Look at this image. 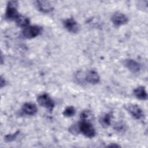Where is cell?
I'll return each instance as SVG.
<instances>
[{
    "mask_svg": "<svg viewBox=\"0 0 148 148\" xmlns=\"http://www.w3.org/2000/svg\"><path fill=\"white\" fill-rule=\"evenodd\" d=\"M77 126L79 133H82L86 137L92 138L95 135V130L90 121L81 120Z\"/></svg>",
    "mask_w": 148,
    "mask_h": 148,
    "instance_id": "obj_1",
    "label": "cell"
},
{
    "mask_svg": "<svg viewBox=\"0 0 148 148\" xmlns=\"http://www.w3.org/2000/svg\"><path fill=\"white\" fill-rule=\"evenodd\" d=\"M18 3L16 1H10L8 2L6 12L5 18L8 20H16L20 16L17 10Z\"/></svg>",
    "mask_w": 148,
    "mask_h": 148,
    "instance_id": "obj_2",
    "label": "cell"
},
{
    "mask_svg": "<svg viewBox=\"0 0 148 148\" xmlns=\"http://www.w3.org/2000/svg\"><path fill=\"white\" fill-rule=\"evenodd\" d=\"M42 30V27L39 25H28L23 29L21 34L25 39H32L39 36L41 34Z\"/></svg>",
    "mask_w": 148,
    "mask_h": 148,
    "instance_id": "obj_3",
    "label": "cell"
},
{
    "mask_svg": "<svg viewBox=\"0 0 148 148\" xmlns=\"http://www.w3.org/2000/svg\"><path fill=\"white\" fill-rule=\"evenodd\" d=\"M37 102L39 105L51 112L54 108V102L51 98L46 93L39 95L37 98Z\"/></svg>",
    "mask_w": 148,
    "mask_h": 148,
    "instance_id": "obj_4",
    "label": "cell"
},
{
    "mask_svg": "<svg viewBox=\"0 0 148 148\" xmlns=\"http://www.w3.org/2000/svg\"><path fill=\"white\" fill-rule=\"evenodd\" d=\"M127 111L135 119L139 120L144 116L142 110L140 108L135 104L128 103L124 106Z\"/></svg>",
    "mask_w": 148,
    "mask_h": 148,
    "instance_id": "obj_5",
    "label": "cell"
},
{
    "mask_svg": "<svg viewBox=\"0 0 148 148\" xmlns=\"http://www.w3.org/2000/svg\"><path fill=\"white\" fill-rule=\"evenodd\" d=\"M112 23L117 27L125 24L128 21V18L124 13L120 12H116L111 17Z\"/></svg>",
    "mask_w": 148,
    "mask_h": 148,
    "instance_id": "obj_6",
    "label": "cell"
},
{
    "mask_svg": "<svg viewBox=\"0 0 148 148\" xmlns=\"http://www.w3.org/2000/svg\"><path fill=\"white\" fill-rule=\"evenodd\" d=\"M123 64L131 72L138 73L141 69V65L139 62L131 58H127L124 60Z\"/></svg>",
    "mask_w": 148,
    "mask_h": 148,
    "instance_id": "obj_7",
    "label": "cell"
},
{
    "mask_svg": "<svg viewBox=\"0 0 148 148\" xmlns=\"http://www.w3.org/2000/svg\"><path fill=\"white\" fill-rule=\"evenodd\" d=\"M63 25L65 28L69 32L75 34L79 30V27L76 20L72 18H69L63 21Z\"/></svg>",
    "mask_w": 148,
    "mask_h": 148,
    "instance_id": "obj_8",
    "label": "cell"
},
{
    "mask_svg": "<svg viewBox=\"0 0 148 148\" xmlns=\"http://www.w3.org/2000/svg\"><path fill=\"white\" fill-rule=\"evenodd\" d=\"M35 5L38 10L44 13H48L53 11V7L51 4L46 1H36Z\"/></svg>",
    "mask_w": 148,
    "mask_h": 148,
    "instance_id": "obj_9",
    "label": "cell"
},
{
    "mask_svg": "<svg viewBox=\"0 0 148 148\" xmlns=\"http://www.w3.org/2000/svg\"><path fill=\"white\" fill-rule=\"evenodd\" d=\"M85 81L89 84H95L99 82L100 77L96 71L91 70L85 75Z\"/></svg>",
    "mask_w": 148,
    "mask_h": 148,
    "instance_id": "obj_10",
    "label": "cell"
},
{
    "mask_svg": "<svg viewBox=\"0 0 148 148\" xmlns=\"http://www.w3.org/2000/svg\"><path fill=\"white\" fill-rule=\"evenodd\" d=\"M22 110L25 114L32 116L36 113L38 109L35 104L30 102H27L23 105Z\"/></svg>",
    "mask_w": 148,
    "mask_h": 148,
    "instance_id": "obj_11",
    "label": "cell"
},
{
    "mask_svg": "<svg viewBox=\"0 0 148 148\" xmlns=\"http://www.w3.org/2000/svg\"><path fill=\"white\" fill-rule=\"evenodd\" d=\"M134 94L138 99L145 101L147 99V94L143 86H139L134 89Z\"/></svg>",
    "mask_w": 148,
    "mask_h": 148,
    "instance_id": "obj_12",
    "label": "cell"
},
{
    "mask_svg": "<svg viewBox=\"0 0 148 148\" xmlns=\"http://www.w3.org/2000/svg\"><path fill=\"white\" fill-rule=\"evenodd\" d=\"M112 117L113 114L111 112L105 113L100 116L99 122L103 127L107 128L110 125Z\"/></svg>",
    "mask_w": 148,
    "mask_h": 148,
    "instance_id": "obj_13",
    "label": "cell"
},
{
    "mask_svg": "<svg viewBox=\"0 0 148 148\" xmlns=\"http://www.w3.org/2000/svg\"><path fill=\"white\" fill-rule=\"evenodd\" d=\"M16 24L20 27H22V28H25L26 27L28 26L30 23L29 19L25 16H23V15H20L18 16V17L15 20Z\"/></svg>",
    "mask_w": 148,
    "mask_h": 148,
    "instance_id": "obj_14",
    "label": "cell"
},
{
    "mask_svg": "<svg viewBox=\"0 0 148 148\" xmlns=\"http://www.w3.org/2000/svg\"><path fill=\"white\" fill-rule=\"evenodd\" d=\"M76 110L73 106H69L66 107L63 112V115L67 117H71L75 114Z\"/></svg>",
    "mask_w": 148,
    "mask_h": 148,
    "instance_id": "obj_15",
    "label": "cell"
},
{
    "mask_svg": "<svg viewBox=\"0 0 148 148\" xmlns=\"http://www.w3.org/2000/svg\"><path fill=\"white\" fill-rule=\"evenodd\" d=\"M92 116L93 115L92 112L89 110H84L82 111L80 115L81 120L87 121H90V120L92 118Z\"/></svg>",
    "mask_w": 148,
    "mask_h": 148,
    "instance_id": "obj_16",
    "label": "cell"
},
{
    "mask_svg": "<svg viewBox=\"0 0 148 148\" xmlns=\"http://www.w3.org/2000/svg\"><path fill=\"white\" fill-rule=\"evenodd\" d=\"M18 134H19V131H16L14 134L7 135H6L5 136V140L6 142H12V141L15 140V139L17 138V136L18 135Z\"/></svg>",
    "mask_w": 148,
    "mask_h": 148,
    "instance_id": "obj_17",
    "label": "cell"
},
{
    "mask_svg": "<svg viewBox=\"0 0 148 148\" xmlns=\"http://www.w3.org/2000/svg\"><path fill=\"white\" fill-rule=\"evenodd\" d=\"M6 84V81L5 80L4 78H3L2 76H1V79H0V85H1V88H2L3 87H4L5 86Z\"/></svg>",
    "mask_w": 148,
    "mask_h": 148,
    "instance_id": "obj_18",
    "label": "cell"
}]
</instances>
